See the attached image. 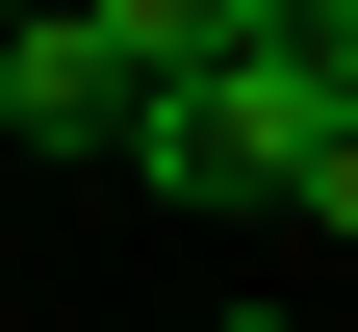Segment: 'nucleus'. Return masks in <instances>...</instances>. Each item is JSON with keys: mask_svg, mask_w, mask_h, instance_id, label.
Here are the masks:
<instances>
[{"mask_svg": "<svg viewBox=\"0 0 358 332\" xmlns=\"http://www.w3.org/2000/svg\"><path fill=\"white\" fill-rule=\"evenodd\" d=\"M282 230H358V103H333V128L282 154Z\"/></svg>", "mask_w": 358, "mask_h": 332, "instance_id": "nucleus-5", "label": "nucleus"}, {"mask_svg": "<svg viewBox=\"0 0 358 332\" xmlns=\"http://www.w3.org/2000/svg\"><path fill=\"white\" fill-rule=\"evenodd\" d=\"M77 26H103L128 77H205V52H231V0H77Z\"/></svg>", "mask_w": 358, "mask_h": 332, "instance_id": "nucleus-4", "label": "nucleus"}, {"mask_svg": "<svg viewBox=\"0 0 358 332\" xmlns=\"http://www.w3.org/2000/svg\"><path fill=\"white\" fill-rule=\"evenodd\" d=\"M0 26H52V0H0Z\"/></svg>", "mask_w": 358, "mask_h": 332, "instance_id": "nucleus-6", "label": "nucleus"}, {"mask_svg": "<svg viewBox=\"0 0 358 332\" xmlns=\"http://www.w3.org/2000/svg\"><path fill=\"white\" fill-rule=\"evenodd\" d=\"M0 128H26V154H128V52L77 26V0H52V26H0Z\"/></svg>", "mask_w": 358, "mask_h": 332, "instance_id": "nucleus-2", "label": "nucleus"}, {"mask_svg": "<svg viewBox=\"0 0 358 332\" xmlns=\"http://www.w3.org/2000/svg\"><path fill=\"white\" fill-rule=\"evenodd\" d=\"M307 128L256 103V77H128V179H179V205H282Z\"/></svg>", "mask_w": 358, "mask_h": 332, "instance_id": "nucleus-1", "label": "nucleus"}, {"mask_svg": "<svg viewBox=\"0 0 358 332\" xmlns=\"http://www.w3.org/2000/svg\"><path fill=\"white\" fill-rule=\"evenodd\" d=\"M205 77H256L282 128H333V103H358V0H231V52H205Z\"/></svg>", "mask_w": 358, "mask_h": 332, "instance_id": "nucleus-3", "label": "nucleus"}]
</instances>
